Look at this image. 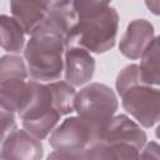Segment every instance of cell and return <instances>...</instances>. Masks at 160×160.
Segmentation results:
<instances>
[{
	"label": "cell",
	"instance_id": "8fae6325",
	"mask_svg": "<svg viewBox=\"0 0 160 160\" xmlns=\"http://www.w3.org/2000/svg\"><path fill=\"white\" fill-rule=\"evenodd\" d=\"M76 21L78 15L74 8V1H51L48 15L38 31L54 32L66 40Z\"/></svg>",
	"mask_w": 160,
	"mask_h": 160
},
{
	"label": "cell",
	"instance_id": "7402d4cb",
	"mask_svg": "<svg viewBox=\"0 0 160 160\" xmlns=\"http://www.w3.org/2000/svg\"><path fill=\"white\" fill-rule=\"evenodd\" d=\"M46 160H85V151L69 152V151H52L48 155Z\"/></svg>",
	"mask_w": 160,
	"mask_h": 160
},
{
	"label": "cell",
	"instance_id": "4fadbf2b",
	"mask_svg": "<svg viewBox=\"0 0 160 160\" xmlns=\"http://www.w3.org/2000/svg\"><path fill=\"white\" fill-rule=\"evenodd\" d=\"M60 118L61 115L54 109H45L32 111L22 116L20 120L22 124V129L26 132H29L38 140H42L46 139L59 125Z\"/></svg>",
	"mask_w": 160,
	"mask_h": 160
},
{
	"label": "cell",
	"instance_id": "d6986e66",
	"mask_svg": "<svg viewBox=\"0 0 160 160\" xmlns=\"http://www.w3.org/2000/svg\"><path fill=\"white\" fill-rule=\"evenodd\" d=\"M140 84H142V81H141V76H140L139 65L138 64H130V65L125 66L118 74V78L115 81L116 92L121 96L126 90H129L132 86L140 85Z\"/></svg>",
	"mask_w": 160,
	"mask_h": 160
},
{
	"label": "cell",
	"instance_id": "ffe728a7",
	"mask_svg": "<svg viewBox=\"0 0 160 160\" xmlns=\"http://www.w3.org/2000/svg\"><path fill=\"white\" fill-rule=\"evenodd\" d=\"M16 121H15V114L6 110L0 105V145L2 146V142L5 139L16 130Z\"/></svg>",
	"mask_w": 160,
	"mask_h": 160
},
{
	"label": "cell",
	"instance_id": "2e32d148",
	"mask_svg": "<svg viewBox=\"0 0 160 160\" xmlns=\"http://www.w3.org/2000/svg\"><path fill=\"white\" fill-rule=\"evenodd\" d=\"M51 108L58 111L61 116L70 115L74 112V100H75V88L62 80L52 81L46 84Z\"/></svg>",
	"mask_w": 160,
	"mask_h": 160
},
{
	"label": "cell",
	"instance_id": "5b68a950",
	"mask_svg": "<svg viewBox=\"0 0 160 160\" xmlns=\"http://www.w3.org/2000/svg\"><path fill=\"white\" fill-rule=\"evenodd\" d=\"M124 110L142 128H152L160 118L159 89L144 84L126 90L121 96Z\"/></svg>",
	"mask_w": 160,
	"mask_h": 160
},
{
	"label": "cell",
	"instance_id": "8992f818",
	"mask_svg": "<svg viewBox=\"0 0 160 160\" xmlns=\"http://www.w3.org/2000/svg\"><path fill=\"white\" fill-rule=\"evenodd\" d=\"M100 142L106 145H130L141 150L148 142L142 128L125 114H115L102 128Z\"/></svg>",
	"mask_w": 160,
	"mask_h": 160
},
{
	"label": "cell",
	"instance_id": "44dd1931",
	"mask_svg": "<svg viewBox=\"0 0 160 160\" xmlns=\"http://www.w3.org/2000/svg\"><path fill=\"white\" fill-rule=\"evenodd\" d=\"M140 160H160L159 144L156 141H148L140 150Z\"/></svg>",
	"mask_w": 160,
	"mask_h": 160
},
{
	"label": "cell",
	"instance_id": "9a60e30c",
	"mask_svg": "<svg viewBox=\"0 0 160 160\" xmlns=\"http://www.w3.org/2000/svg\"><path fill=\"white\" fill-rule=\"evenodd\" d=\"M85 160H140V150L130 145H92L85 151Z\"/></svg>",
	"mask_w": 160,
	"mask_h": 160
},
{
	"label": "cell",
	"instance_id": "3957f363",
	"mask_svg": "<svg viewBox=\"0 0 160 160\" xmlns=\"http://www.w3.org/2000/svg\"><path fill=\"white\" fill-rule=\"evenodd\" d=\"M102 128L78 115L69 116L49 135V144L55 151H86L100 142Z\"/></svg>",
	"mask_w": 160,
	"mask_h": 160
},
{
	"label": "cell",
	"instance_id": "52a82bcc",
	"mask_svg": "<svg viewBox=\"0 0 160 160\" xmlns=\"http://www.w3.org/2000/svg\"><path fill=\"white\" fill-rule=\"evenodd\" d=\"M42 82L19 80L0 85V105L19 118L25 115L36 102Z\"/></svg>",
	"mask_w": 160,
	"mask_h": 160
},
{
	"label": "cell",
	"instance_id": "5bb4252c",
	"mask_svg": "<svg viewBox=\"0 0 160 160\" xmlns=\"http://www.w3.org/2000/svg\"><path fill=\"white\" fill-rule=\"evenodd\" d=\"M25 32L20 24L9 15H0V46L10 52L18 54L25 48Z\"/></svg>",
	"mask_w": 160,
	"mask_h": 160
},
{
	"label": "cell",
	"instance_id": "277c9868",
	"mask_svg": "<svg viewBox=\"0 0 160 160\" xmlns=\"http://www.w3.org/2000/svg\"><path fill=\"white\" fill-rule=\"evenodd\" d=\"M119 108L115 91L100 82H91L84 86L75 95L74 111L78 116L104 126Z\"/></svg>",
	"mask_w": 160,
	"mask_h": 160
},
{
	"label": "cell",
	"instance_id": "7c38bea8",
	"mask_svg": "<svg viewBox=\"0 0 160 160\" xmlns=\"http://www.w3.org/2000/svg\"><path fill=\"white\" fill-rule=\"evenodd\" d=\"M51 1H11V16L20 24L25 35L31 36L44 22Z\"/></svg>",
	"mask_w": 160,
	"mask_h": 160
},
{
	"label": "cell",
	"instance_id": "6da1fadb",
	"mask_svg": "<svg viewBox=\"0 0 160 160\" xmlns=\"http://www.w3.org/2000/svg\"><path fill=\"white\" fill-rule=\"evenodd\" d=\"M78 21L65 40L66 48H81L90 54L111 50L116 41L119 14L108 1H74Z\"/></svg>",
	"mask_w": 160,
	"mask_h": 160
},
{
	"label": "cell",
	"instance_id": "ac0fdd59",
	"mask_svg": "<svg viewBox=\"0 0 160 160\" xmlns=\"http://www.w3.org/2000/svg\"><path fill=\"white\" fill-rule=\"evenodd\" d=\"M28 68L25 60L16 54H8L0 58V85L26 80Z\"/></svg>",
	"mask_w": 160,
	"mask_h": 160
},
{
	"label": "cell",
	"instance_id": "603a6c76",
	"mask_svg": "<svg viewBox=\"0 0 160 160\" xmlns=\"http://www.w3.org/2000/svg\"><path fill=\"white\" fill-rule=\"evenodd\" d=\"M0 152H1V145H0Z\"/></svg>",
	"mask_w": 160,
	"mask_h": 160
},
{
	"label": "cell",
	"instance_id": "7a4b0ae2",
	"mask_svg": "<svg viewBox=\"0 0 160 160\" xmlns=\"http://www.w3.org/2000/svg\"><path fill=\"white\" fill-rule=\"evenodd\" d=\"M65 39L49 31H36L24 49V60L31 80L48 84L60 80L64 72Z\"/></svg>",
	"mask_w": 160,
	"mask_h": 160
},
{
	"label": "cell",
	"instance_id": "ba28073f",
	"mask_svg": "<svg viewBox=\"0 0 160 160\" xmlns=\"http://www.w3.org/2000/svg\"><path fill=\"white\" fill-rule=\"evenodd\" d=\"M154 25L145 19H135L129 22L124 35L120 39V52L130 59L138 60L155 39Z\"/></svg>",
	"mask_w": 160,
	"mask_h": 160
},
{
	"label": "cell",
	"instance_id": "9c48e42d",
	"mask_svg": "<svg viewBox=\"0 0 160 160\" xmlns=\"http://www.w3.org/2000/svg\"><path fill=\"white\" fill-rule=\"evenodd\" d=\"M44 148L38 140L24 129L14 130L2 142L0 160H41Z\"/></svg>",
	"mask_w": 160,
	"mask_h": 160
},
{
	"label": "cell",
	"instance_id": "e0dca14e",
	"mask_svg": "<svg viewBox=\"0 0 160 160\" xmlns=\"http://www.w3.org/2000/svg\"><path fill=\"white\" fill-rule=\"evenodd\" d=\"M140 76L144 85L158 88L160 84L159 70V38H155L149 48L144 51L139 64Z\"/></svg>",
	"mask_w": 160,
	"mask_h": 160
},
{
	"label": "cell",
	"instance_id": "30bf717a",
	"mask_svg": "<svg viewBox=\"0 0 160 160\" xmlns=\"http://www.w3.org/2000/svg\"><path fill=\"white\" fill-rule=\"evenodd\" d=\"M95 72L94 56L76 46L66 48L64 54V74L65 81L72 88L88 84Z\"/></svg>",
	"mask_w": 160,
	"mask_h": 160
}]
</instances>
